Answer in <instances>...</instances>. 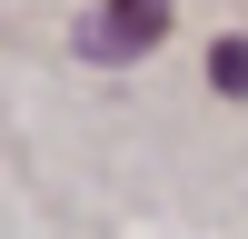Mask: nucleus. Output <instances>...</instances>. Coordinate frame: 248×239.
Listing matches in <instances>:
<instances>
[{"label": "nucleus", "instance_id": "obj_1", "mask_svg": "<svg viewBox=\"0 0 248 239\" xmlns=\"http://www.w3.org/2000/svg\"><path fill=\"white\" fill-rule=\"evenodd\" d=\"M159 30H169V0H99L79 20V60H139Z\"/></svg>", "mask_w": 248, "mask_h": 239}, {"label": "nucleus", "instance_id": "obj_2", "mask_svg": "<svg viewBox=\"0 0 248 239\" xmlns=\"http://www.w3.org/2000/svg\"><path fill=\"white\" fill-rule=\"evenodd\" d=\"M209 80H218V90H248V50H238V40H218V50H209Z\"/></svg>", "mask_w": 248, "mask_h": 239}]
</instances>
